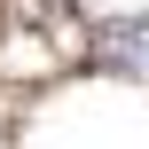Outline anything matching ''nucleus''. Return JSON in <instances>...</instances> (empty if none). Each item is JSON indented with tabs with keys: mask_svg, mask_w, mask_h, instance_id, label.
I'll use <instances>...</instances> for the list:
<instances>
[{
	"mask_svg": "<svg viewBox=\"0 0 149 149\" xmlns=\"http://www.w3.org/2000/svg\"><path fill=\"white\" fill-rule=\"evenodd\" d=\"M94 63L102 71H118V79H149V16H110V24H94Z\"/></svg>",
	"mask_w": 149,
	"mask_h": 149,
	"instance_id": "nucleus-1",
	"label": "nucleus"
}]
</instances>
